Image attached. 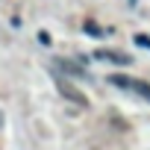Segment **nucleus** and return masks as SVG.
I'll return each instance as SVG.
<instances>
[{
    "mask_svg": "<svg viewBox=\"0 0 150 150\" xmlns=\"http://www.w3.org/2000/svg\"><path fill=\"white\" fill-rule=\"evenodd\" d=\"M109 83L112 86H118V88H127V91H132V94H138V97H144L147 103H150V86L147 83H141V80H129V77H109Z\"/></svg>",
    "mask_w": 150,
    "mask_h": 150,
    "instance_id": "nucleus-1",
    "label": "nucleus"
},
{
    "mask_svg": "<svg viewBox=\"0 0 150 150\" xmlns=\"http://www.w3.org/2000/svg\"><path fill=\"white\" fill-rule=\"evenodd\" d=\"M56 88H59V91H62V94H65L71 103H77V106H83V109L88 106V97H86V94H83L77 86H71L65 77H56Z\"/></svg>",
    "mask_w": 150,
    "mask_h": 150,
    "instance_id": "nucleus-2",
    "label": "nucleus"
},
{
    "mask_svg": "<svg viewBox=\"0 0 150 150\" xmlns=\"http://www.w3.org/2000/svg\"><path fill=\"white\" fill-rule=\"evenodd\" d=\"M53 68L56 71H62V74H68V77H74V80H88V71L80 65V62H71V59H53Z\"/></svg>",
    "mask_w": 150,
    "mask_h": 150,
    "instance_id": "nucleus-3",
    "label": "nucleus"
},
{
    "mask_svg": "<svg viewBox=\"0 0 150 150\" xmlns=\"http://www.w3.org/2000/svg\"><path fill=\"white\" fill-rule=\"evenodd\" d=\"M94 56H97V59H106V62H115V65H132V56L115 53V50H97Z\"/></svg>",
    "mask_w": 150,
    "mask_h": 150,
    "instance_id": "nucleus-4",
    "label": "nucleus"
},
{
    "mask_svg": "<svg viewBox=\"0 0 150 150\" xmlns=\"http://www.w3.org/2000/svg\"><path fill=\"white\" fill-rule=\"evenodd\" d=\"M86 33H88V35H100L103 30H100L97 24H91V21H86Z\"/></svg>",
    "mask_w": 150,
    "mask_h": 150,
    "instance_id": "nucleus-5",
    "label": "nucleus"
},
{
    "mask_svg": "<svg viewBox=\"0 0 150 150\" xmlns=\"http://www.w3.org/2000/svg\"><path fill=\"white\" fill-rule=\"evenodd\" d=\"M135 44H138V47H147V50H150V38H147V35H141V33L135 35Z\"/></svg>",
    "mask_w": 150,
    "mask_h": 150,
    "instance_id": "nucleus-6",
    "label": "nucleus"
}]
</instances>
